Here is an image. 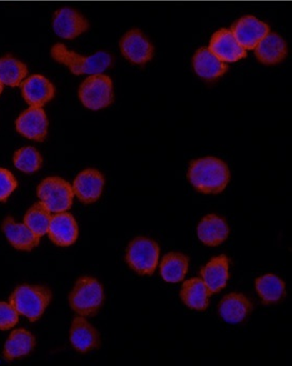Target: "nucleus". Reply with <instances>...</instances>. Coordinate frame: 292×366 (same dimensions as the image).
I'll return each instance as SVG.
<instances>
[{
  "label": "nucleus",
  "mask_w": 292,
  "mask_h": 366,
  "mask_svg": "<svg viewBox=\"0 0 292 366\" xmlns=\"http://www.w3.org/2000/svg\"><path fill=\"white\" fill-rule=\"evenodd\" d=\"M230 178L228 165L213 157L193 160L189 165V182L202 194L221 193L226 189Z\"/></svg>",
  "instance_id": "f257e3e1"
},
{
  "label": "nucleus",
  "mask_w": 292,
  "mask_h": 366,
  "mask_svg": "<svg viewBox=\"0 0 292 366\" xmlns=\"http://www.w3.org/2000/svg\"><path fill=\"white\" fill-rule=\"evenodd\" d=\"M51 58L61 64L66 65L74 75H97L102 74L112 64V56L108 52L99 51L93 56H84L67 49L64 44L52 46Z\"/></svg>",
  "instance_id": "f03ea898"
},
{
  "label": "nucleus",
  "mask_w": 292,
  "mask_h": 366,
  "mask_svg": "<svg viewBox=\"0 0 292 366\" xmlns=\"http://www.w3.org/2000/svg\"><path fill=\"white\" fill-rule=\"evenodd\" d=\"M52 294L43 285H19L10 296V304L19 315L27 317L30 322H36L42 317L51 302Z\"/></svg>",
  "instance_id": "7ed1b4c3"
},
{
  "label": "nucleus",
  "mask_w": 292,
  "mask_h": 366,
  "mask_svg": "<svg viewBox=\"0 0 292 366\" xmlns=\"http://www.w3.org/2000/svg\"><path fill=\"white\" fill-rule=\"evenodd\" d=\"M69 300L71 309L78 315L84 317H94L104 304V287L93 277H81L69 294Z\"/></svg>",
  "instance_id": "20e7f679"
},
{
  "label": "nucleus",
  "mask_w": 292,
  "mask_h": 366,
  "mask_svg": "<svg viewBox=\"0 0 292 366\" xmlns=\"http://www.w3.org/2000/svg\"><path fill=\"white\" fill-rule=\"evenodd\" d=\"M160 259V246L156 242L145 237H139L129 244L126 262L141 276H150L156 272Z\"/></svg>",
  "instance_id": "39448f33"
},
{
  "label": "nucleus",
  "mask_w": 292,
  "mask_h": 366,
  "mask_svg": "<svg viewBox=\"0 0 292 366\" xmlns=\"http://www.w3.org/2000/svg\"><path fill=\"white\" fill-rule=\"evenodd\" d=\"M38 196L52 213L69 211L73 204V187L60 177H48L38 187Z\"/></svg>",
  "instance_id": "423d86ee"
},
{
  "label": "nucleus",
  "mask_w": 292,
  "mask_h": 366,
  "mask_svg": "<svg viewBox=\"0 0 292 366\" xmlns=\"http://www.w3.org/2000/svg\"><path fill=\"white\" fill-rule=\"evenodd\" d=\"M79 98L82 104L89 110L106 108L114 99L112 79L102 74L89 76L80 86Z\"/></svg>",
  "instance_id": "0eeeda50"
},
{
  "label": "nucleus",
  "mask_w": 292,
  "mask_h": 366,
  "mask_svg": "<svg viewBox=\"0 0 292 366\" xmlns=\"http://www.w3.org/2000/svg\"><path fill=\"white\" fill-rule=\"evenodd\" d=\"M121 54L130 62L137 65L146 64L154 56V47L139 29L126 32L119 42Z\"/></svg>",
  "instance_id": "6e6552de"
},
{
  "label": "nucleus",
  "mask_w": 292,
  "mask_h": 366,
  "mask_svg": "<svg viewBox=\"0 0 292 366\" xmlns=\"http://www.w3.org/2000/svg\"><path fill=\"white\" fill-rule=\"evenodd\" d=\"M52 28L60 38L74 40L87 31L89 24L84 15L75 9L62 8L54 13Z\"/></svg>",
  "instance_id": "1a4fd4ad"
},
{
  "label": "nucleus",
  "mask_w": 292,
  "mask_h": 366,
  "mask_svg": "<svg viewBox=\"0 0 292 366\" xmlns=\"http://www.w3.org/2000/svg\"><path fill=\"white\" fill-rule=\"evenodd\" d=\"M237 42L246 50H254L256 45L270 32L269 25L252 15L241 17L231 28Z\"/></svg>",
  "instance_id": "9d476101"
},
{
  "label": "nucleus",
  "mask_w": 292,
  "mask_h": 366,
  "mask_svg": "<svg viewBox=\"0 0 292 366\" xmlns=\"http://www.w3.org/2000/svg\"><path fill=\"white\" fill-rule=\"evenodd\" d=\"M208 49L224 63L238 62L247 56V50L237 42L232 31L226 28L218 30L209 41Z\"/></svg>",
  "instance_id": "9b49d317"
},
{
  "label": "nucleus",
  "mask_w": 292,
  "mask_h": 366,
  "mask_svg": "<svg viewBox=\"0 0 292 366\" xmlns=\"http://www.w3.org/2000/svg\"><path fill=\"white\" fill-rule=\"evenodd\" d=\"M17 132L27 139L43 142L47 136L48 119L42 107H30L15 122Z\"/></svg>",
  "instance_id": "f8f14e48"
},
{
  "label": "nucleus",
  "mask_w": 292,
  "mask_h": 366,
  "mask_svg": "<svg viewBox=\"0 0 292 366\" xmlns=\"http://www.w3.org/2000/svg\"><path fill=\"white\" fill-rule=\"evenodd\" d=\"M74 194L84 204L97 202L104 187V177L97 169H87L74 180Z\"/></svg>",
  "instance_id": "ddd939ff"
},
{
  "label": "nucleus",
  "mask_w": 292,
  "mask_h": 366,
  "mask_svg": "<svg viewBox=\"0 0 292 366\" xmlns=\"http://www.w3.org/2000/svg\"><path fill=\"white\" fill-rule=\"evenodd\" d=\"M47 233L52 243L60 247H69L77 241L79 229L75 217L65 211L51 217Z\"/></svg>",
  "instance_id": "4468645a"
},
{
  "label": "nucleus",
  "mask_w": 292,
  "mask_h": 366,
  "mask_svg": "<svg viewBox=\"0 0 292 366\" xmlns=\"http://www.w3.org/2000/svg\"><path fill=\"white\" fill-rule=\"evenodd\" d=\"M21 86L24 99L30 107H43L56 94L54 84L41 75L30 76Z\"/></svg>",
  "instance_id": "2eb2a0df"
},
{
  "label": "nucleus",
  "mask_w": 292,
  "mask_h": 366,
  "mask_svg": "<svg viewBox=\"0 0 292 366\" xmlns=\"http://www.w3.org/2000/svg\"><path fill=\"white\" fill-rule=\"evenodd\" d=\"M71 345L79 352H89L100 346V335L84 317H77L71 324L69 335Z\"/></svg>",
  "instance_id": "dca6fc26"
},
{
  "label": "nucleus",
  "mask_w": 292,
  "mask_h": 366,
  "mask_svg": "<svg viewBox=\"0 0 292 366\" xmlns=\"http://www.w3.org/2000/svg\"><path fill=\"white\" fill-rule=\"evenodd\" d=\"M255 56L259 62L266 65H276L285 60L288 54V46L286 41L278 34L269 32L256 47Z\"/></svg>",
  "instance_id": "f3484780"
},
{
  "label": "nucleus",
  "mask_w": 292,
  "mask_h": 366,
  "mask_svg": "<svg viewBox=\"0 0 292 366\" xmlns=\"http://www.w3.org/2000/svg\"><path fill=\"white\" fill-rule=\"evenodd\" d=\"M197 234L204 245L215 247L226 241L230 234V227L226 219L216 214H208L198 225Z\"/></svg>",
  "instance_id": "a211bd4d"
},
{
  "label": "nucleus",
  "mask_w": 292,
  "mask_h": 366,
  "mask_svg": "<svg viewBox=\"0 0 292 366\" xmlns=\"http://www.w3.org/2000/svg\"><path fill=\"white\" fill-rule=\"evenodd\" d=\"M1 229L9 243L15 249L30 252L40 244V237H36L25 224L16 223L12 217H6Z\"/></svg>",
  "instance_id": "6ab92c4d"
},
{
  "label": "nucleus",
  "mask_w": 292,
  "mask_h": 366,
  "mask_svg": "<svg viewBox=\"0 0 292 366\" xmlns=\"http://www.w3.org/2000/svg\"><path fill=\"white\" fill-rule=\"evenodd\" d=\"M228 269H230V260L228 257L221 254L211 259L201 269L200 272L201 279L211 294L218 293L226 287L230 278Z\"/></svg>",
  "instance_id": "aec40b11"
},
{
  "label": "nucleus",
  "mask_w": 292,
  "mask_h": 366,
  "mask_svg": "<svg viewBox=\"0 0 292 366\" xmlns=\"http://www.w3.org/2000/svg\"><path fill=\"white\" fill-rule=\"evenodd\" d=\"M253 305L243 294L230 293L219 304L220 317L228 324H239L252 312Z\"/></svg>",
  "instance_id": "412c9836"
},
{
  "label": "nucleus",
  "mask_w": 292,
  "mask_h": 366,
  "mask_svg": "<svg viewBox=\"0 0 292 366\" xmlns=\"http://www.w3.org/2000/svg\"><path fill=\"white\" fill-rule=\"evenodd\" d=\"M193 66L196 74L206 80L222 77L228 69L226 63L218 59L208 47L200 48L196 51Z\"/></svg>",
  "instance_id": "4be33fe9"
},
{
  "label": "nucleus",
  "mask_w": 292,
  "mask_h": 366,
  "mask_svg": "<svg viewBox=\"0 0 292 366\" xmlns=\"http://www.w3.org/2000/svg\"><path fill=\"white\" fill-rule=\"evenodd\" d=\"M209 292L201 278H191L183 283L181 289V300L193 310L203 311L208 307Z\"/></svg>",
  "instance_id": "5701e85b"
},
{
  "label": "nucleus",
  "mask_w": 292,
  "mask_h": 366,
  "mask_svg": "<svg viewBox=\"0 0 292 366\" xmlns=\"http://www.w3.org/2000/svg\"><path fill=\"white\" fill-rule=\"evenodd\" d=\"M36 346V339L26 329H16L11 332L4 348V357L6 361H12L21 357L28 356Z\"/></svg>",
  "instance_id": "b1692460"
},
{
  "label": "nucleus",
  "mask_w": 292,
  "mask_h": 366,
  "mask_svg": "<svg viewBox=\"0 0 292 366\" xmlns=\"http://www.w3.org/2000/svg\"><path fill=\"white\" fill-rule=\"evenodd\" d=\"M255 287L265 305L276 304L286 295L284 281L276 274H267L255 280Z\"/></svg>",
  "instance_id": "393cba45"
},
{
  "label": "nucleus",
  "mask_w": 292,
  "mask_h": 366,
  "mask_svg": "<svg viewBox=\"0 0 292 366\" xmlns=\"http://www.w3.org/2000/svg\"><path fill=\"white\" fill-rule=\"evenodd\" d=\"M188 269L189 257L178 252L167 254L160 265L161 276L168 283H178L184 280Z\"/></svg>",
  "instance_id": "a878e982"
},
{
  "label": "nucleus",
  "mask_w": 292,
  "mask_h": 366,
  "mask_svg": "<svg viewBox=\"0 0 292 366\" xmlns=\"http://www.w3.org/2000/svg\"><path fill=\"white\" fill-rule=\"evenodd\" d=\"M28 74L26 64L12 56L0 58V82L4 86L17 88Z\"/></svg>",
  "instance_id": "bb28decb"
},
{
  "label": "nucleus",
  "mask_w": 292,
  "mask_h": 366,
  "mask_svg": "<svg viewBox=\"0 0 292 366\" xmlns=\"http://www.w3.org/2000/svg\"><path fill=\"white\" fill-rule=\"evenodd\" d=\"M50 221L51 212L42 202L34 204L24 217V224L39 237H42L48 232Z\"/></svg>",
  "instance_id": "cd10ccee"
},
{
  "label": "nucleus",
  "mask_w": 292,
  "mask_h": 366,
  "mask_svg": "<svg viewBox=\"0 0 292 366\" xmlns=\"http://www.w3.org/2000/svg\"><path fill=\"white\" fill-rule=\"evenodd\" d=\"M13 163L19 171L26 174H32L38 172L42 167L43 159L36 148L28 146L15 152Z\"/></svg>",
  "instance_id": "c85d7f7f"
},
{
  "label": "nucleus",
  "mask_w": 292,
  "mask_h": 366,
  "mask_svg": "<svg viewBox=\"0 0 292 366\" xmlns=\"http://www.w3.org/2000/svg\"><path fill=\"white\" fill-rule=\"evenodd\" d=\"M19 315L10 302H0V330L13 328L19 322Z\"/></svg>",
  "instance_id": "c756f323"
},
{
  "label": "nucleus",
  "mask_w": 292,
  "mask_h": 366,
  "mask_svg": "<svg viewBox=\"0 0 292 366\" xmlns=\"http://www.w3.org/2000/svg\"><path fill=\"white\" fill-rule=\"evenodd\" d=\"M17 180L6 169H0V202H6L11 194L16 189Z\"/></svg>",
  "instance_id": "7c9ffc66"
},
{
  "label": "nucleus",
  "mask_w": 292,
  "mask_h": 366,
  "mask_svg": "<svg viewBox=\"0 0 292 366\" xmlns=\"http://www.w3.org/2000/svg\"><path fill=\"white\" fill-rule=\"evenodd\" d=\"M4 84H1V82H0V94L2 93V90H4Z\"/></svg>",
  "instance_id": "2f4dec72"
}]
</instances>
